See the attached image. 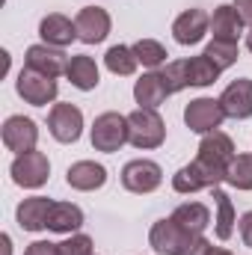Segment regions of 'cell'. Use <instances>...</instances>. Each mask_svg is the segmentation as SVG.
Returning <instances> with one entry per match:
<instances>
[{
    "instance_id": "cell-33",
    "label": "cell",
    "mask_w": 252,
    "mask_h": 255,
    "mask_svg": "<svg viewBox=\"0 0 252 255\" xmlns=\"http://www.w3.org/2000/svg\"><path fill=\"white\" fill-rule=\"evenodd\" d=\"M232 6L238 9L241 21H244V24H250V27H252V0H235Z\"/></svg>"
},
{
    "instance_id": "cell-10",
    "label": "cell",
    "mask_w": 252,
    "mask_h": 255,
    "mask_svg": "<svg viewBox=\"0 0 252 255\" xmlns=\"http://www.w3.org/2000/svg\"><path fill=\"white\" fill-rule=\"evenodd\" d=\"M3 145L15 154H24V151H33L36 142H39V128L33 119L27 116H9L3 122Z\"/></svg>"
},
{
    "instance_id": "cell-11",
    "label": "cell",
    "mask_w": 252,
    "mask_h": 255,
    "mask_svg": "<svg viewBox=\"0 0 252 255\" xmlns=\"http://www.w3.org/2000/svg\"><path fill=\"white\" fill-rule=\"evenodd\" d=\"M74 27H77V39L86 42V45H98L107 39L110 33V15L107 9L101 6H83L74 18Z\"/></svg>"
},
{
    "instance_id": "cell-24",
    "label": "cell",
    "mask_w": 252,
    "mask_h": 255,
    "mask_svg": "<svg viewBox=\"0 0 252 255\" xmlns=\"http://www.w3.org/2000/svg\"><path fill=\"white\" fill-rule=\"evenodd\" d=\"M214 205H217V238L220 241H229L235 235V205L220 187H214Z\"/></svg>"
},
{
    "instance_id": "cell-5",
    "label": "cell",
    "mask_w": 252,
    "mask_h": 255,
    "mask_svg": "<svg viewBox=\"0 0 252 255\" xmlns=\"http://www.w3.org/2000/svg\"><path fill=\"white\" fill-rule=\"evenodd\" d=\"M15 89H18V95H21L27 104H33V107H48V104L57 98V92H60V86H57L54 77L39 74V71H33V68H27V65L21 68L18 80H15Z\"/></svg>"
},
{
    "instance_id": "cell-12",
    "label": "cell",
    "mask_w": 252,
    "mask_h": 255,
    "mask_svg": "<svg viewBox=\"0 0 252 255\" xmlns=\"http://www.w3.org/2000/svg\"><path fill=\"white\" fill-rule=\"evenodd\" d=\"M24 65L39 71V74H48V77H60L68 68V57L63 54V48H51V45H33L27 48V57H24Z\"/></svg>"
},
{
    "instance_id": "cell-1",
    "label": "cell",
    "mask_w": 252,
    "mask_h": 255,
    "mask_svg": "<svg viewBox=\"0 0 252 255\" xmlns=\"http://www.w3.org/2000/svg\"><path fill=\"white\" fill-rule=\"evenodd\" d=\"M235 160V142L229 133L214 130L205 133L199 142L196 160L181 166L172 175V190L175 193H199V190H214L220 181H226L229 163Z\"/></svg>"
},
{
    "instance_id": "cell-25",
    "label": "cell",
    "mask_w": 252,
    "mask_h": 255,
    "mask_svg": "<svg viewBox=\"0 0 252 255\" xmlns=\"http://www.w3.org/2000/svg\"><path fill=\"white\" fill-rule=\"evenodd\" d=\"M104 63L107 68L113 71V74H119V77H130L133 71H136V54H133V48H127V45H113L107 54H104Z\"/></svg>"
},
{
    "instance_id": "cell-20",
    "label": "cell",
    "mask_w": 252,
    "mask_h": 255,
    "mask_svg": "<svg viewBox=\"0 0 252 255\" xmlns=\"http://www.w3.org/2000/svg\"><path fill=\"white\" fill-rule=\"evenodd\" d=\"M65 77L71 80V86L74 89H80V92H89V89H95L98 86V65L92 57H86V54H80V57H71L68 60V68H65Z\"/></svg>"
},
{
    "instance_id": "cell-15",
    "label": "cell",
    "mask_w": 252,
    "mask_h": 255,
    "mask_svg": "<svg viewBox=\"0 0 252 255\" xmlns=\"http://www.w3.org/2000/svg\"><path fill=\"white\" fill-rule=\"evenodd\" d=\"M65 181H68V187H74V190L92 193V190H98V187L107 184V169H104L101 163H95V160H77V163L68 166Z\"/></svg>"
},
{
    "instance_id": "cell-16",
    "label": "cell",
    "mask_w": 252,
    "mask_h": 255,
    "mask_svg": "<svg viewBox=\"0 0 252 255\" xmlns=\"http://www.w3.org/2000/svg\"><path fill=\"white\" fill-rule=\"evenodd\" d=\"M51 208H54V202H51L48 196L24 199V202L18 205V211H15L18 226H21L24 232H42V229H48V214H51Z\"/></svg>"
},
{
    "instance_id": "cell-18",
    "label": "cell",
    "mask_w": 252,
    "mask_h": 255,
    "mask_svg": "<svg viewBox=\"0 0 252 255\" xmlns=\"http://www.w3.org/2000/svg\"><path fill=\"white\" fill-rule=\"evenodd\" d=\"M39 36H42L45 45H51V48H65V45H71V42L77 39V27H74L65 15L54 12V15H45V18H42Z\"/></svg>"
},
{
    "instance_id": "cell-4",
    "label": "cell",
    "mask_w": 252,
    "mask_h": 255,
    "mask_svg": "<svg viewBox=\"0 0 252 255\" xmlns=\"http://www.w3.org/2000/svg\"><path fill=\"white\" fill-rule=\"evenodd\" d=\"M127 142V116L122 113H101L92 125V148L95 151H119Z\"/></svg>"
},
{
    "instance_id": "cell-7",
    "label": "cell",
    "mask_w": 252,
    "mask_h": 255,
    "mask_svg": "<svg viewBox=\"0 0 252 255\" xmlns=\"http://www.w3.org/2000/svg\"><path fill=\"white\" fill-rule=\"evenodd\" d=\"M223 119H226V110H223L220 98H196V101H190L187 110H184L187 128L193 133H202V136L220 130Z\"/></svg>"
},
{
    "instance_id": "cell-14",
    "label": "cell",
    "mask_w": 252,
    "mask_h": 255,
    "mask_svg": "<svg viewBox=\"0 0 252 255\" xmlns=\"http://www.w3.org/2000/svg\"><path fill=\"white\" fill-rule=\"evenodd\" d=\"M211 30V18L202 9H187L175 18L172 24V36L178 45H199L205 39V33Z\"/></svg>"
},
{
    "instance_id": "cell-17",
    "label": "cell",
    "mask_w": 252,
    "mask_h": 255,
    "mask_svg": "<svg viewBox=\"0 0 252 255\" xmlns=\"http://www.w3.org/2000/svg\"><path fill=\"white\" fill-rule=\"evenodd\" d=\"M133 98H136L139 107H148V110L160 107V104L169 98V89H166L163 74H160V71H148V74H142V77L133 83Z\"/></svg>"
},
{
    "instance_id": "cell-31",
    "label": "cell",
    "mask_w": 252,
    "mask_h": 255,
    "mask_svg": "<svg viewBox=\"0 0 252 255\" xmlns=\"http://www.w3.org/2000/svg\"><path fill=\"white\" fill-rule=\"evenodd\" d=\"M24 255H63L60 250V244H51V241H36V244H30Z\"/></svg>"
},
{
    "instance_id": "cell-13",
    "label": "cell",
    "mask_w": 252,
    "mask_h": 255,
    "mask_svg": "<svg viewBox=\"0 0 252 255\" xmlns=\"http://www.w3.org/2000/svg\"><path fill=\"white\" fill-rule=\"evenodd\" d=\"M220 104H223V110H226L229 119H250L252 116V80L250 77L232 80L223 89Z\"/></svg>"
},
{
    "instance_id": "cell-19",
    "label": "cell",
    "mask_w": 252,
    "mask_h": 255,
    "mask_svg": "<svg viewBox=\"0 0 252 255\" xmlns=\"http://www.w3.org/2000/svg\"><path fill=\"white\" fill-rule=\"evenodd\" d=\"M211 33L220 42H238L244 33V21L235 6H217L211 15Z\"/></svg>"
},
{
    "instance_id": "cell-27",
    "label": "cell",
    "mask_w": 252,
    "mask_h": 255,
    "mask_svg": "<svg viewBox=\"0 0 252 255\" xmlns=\"http://www.w3.org/2000/svg\"><path fill=\"white\" fill-rule=\"evenodd\" d=\"M205 57H211L214 63L226 71V68H232V65L238 63L241 48H238V42H220V39H214V42L205 48Z\"/></svg>"
},
{
    "instance_id": "cell-2",
    "label": "cell",
    "mask_w": 252,
    "mask_h": 255,
    "mask_svg": "<svg viewBox=\"0 0 252 255\" xmlns=\"http://www.w3.org/2000/svg\"><path fill=\"white\" fill-rule=\"evenodd\" d=\"M148 244L151 250L160 255H205L211 241L205 235H193L187 229H181L172 217L157 220L148 232Z\"/></svg>"
},
{
    "instance_id": "cell-22",
    "label": "cell",
    "mask_w": 252,
    "mask_h": 255,
    "mask_svg": "<svg viewBox=\"0 0 252 255\" xmlns=\"http://www.w3.org/2000/svg\"><path fill=\"white\" fill-rule=\"evenodd\" d=\"M172 220L193 235H205V229L211 226V211L202 202H184L172 211Z\"/></svg>"
},
{
    "instance_id": "cell-28",
    "label": "cell",
    "mask_w": 252,
    "mask_h": 255,
    "mask_svg": "<svg viewBox=\"0 0 252 255\" xmlns=\"http://www.w3.org/2000/svg\"><path fill=\"white\" fill-rule=\"evenodd\" d=\"M133 54H136V60L145 68H157V65L166 63V48L160 42H154V39H139L133 45Z\"/></svg>"
},
{
    "instance_id": "cell-30",
    "label": "cell",
    "mask_w": 252,
    "mask_h": 255,
    "mask_svg": "<svg viewBox=\"0 0 252 255\" xmlns=\"http://www.w3.org/2000/svg\"><path fill=\"white\" fill-rule=\"evenodd\" d=\"M63 255H92V238L89 235H68L60 244Z\"/></svg>"
},
{
    "instance_id": "cell-34",
    "label": "cell",
    "mask_w": 252,
    "mask_h": 255,
    "mask_svg": "<svg viewBox=\"0 0 252 255\" xmlns=\"http://www.w3.org/2000/svg\"><path fill=\"white\" fill-rule=\"evenodd\" d=\"M0 244H3V255H12V238H9V235H3Z\"/></svg>"
},
{
    "instance_id": "cell-9",
    "label": "cell",
    "mask_w": 252,
    "mask_h": 255,
    "mask_svg": "<svg viewBox=\"0 0 252 255\" xmlns=\"http://www.w3.org/2000/svg\"><path fill=\"white\" fill-rule=\"evenodd\" d=\"M48 128L57 142H77L83 130V113L74 104H54L48 113Z\"/></svg>"
},
{
    "instance_id": "cell-36",
    "label": "cell",
    "mask_w": 252,
    "mask_h": 255,
    "mask_svg": "<svg viewBox=\"0 0 252 255\" xmlns=\"http://www.w3.org/2000/svg\"><path fill=\"white\" fill-rule=\"evenodd\" d=\"M247 48H250V54H252V27H250V33H247Z\"/></svg>"
},
{
    "instance_id": "cell-6",
    "label": "cell",
    "mask_w": 252,
    "mask_h": 255,
    "mask_svg": "<svg viewBox=\"0 0 252 255\" xmlns=\"http://www.w3.org/2000/svg\"><path fill=\"white\" fill-rule=\"evenodd\" d=\"M12 181L18 184V187H27V190H36V187H42L45 181H48V175H51V163H48V157L42 154V151H24V154H18L15 160H12Z\"/></svg>"
},
{
    "instance_id": "cell-29",
    "label": "cell",
    "mask_w": 252,
    "mask_h": 255,
    "mask_svg": "<svg viewBox=\"0 0 252 255\" xmlns=\"http://www.w3.org/2000/svg\"><path fill=\"white\" fill-rule=\"evenodd\" d=\"M163 80H166V89H169V95H175V92H181V89H187V63L184 60H175V63H169L163 71Z\"/></svg>"
},
{
    "instance_id": "cell-21",
    "label": "cell",
    "mask_w": 252,
    "mask_h": 255,
    "mask_svg": "<svg viewBox=\"0 0 252 255\" xmlns=\"http://www.w3.org/2000/svg\"><path fill=\"white\" fill-rule=\"evenodd\" d=\"M83 226V211L71 202H54L51 214H48V229L60 232V235H74Z\"/></svg>"
},
{
    "instance_id": "cell-3",
    "label": "cell",
    "mask_w": 252,
    "mask_h": 255,
    "mask_svg": "<svg viewBox=\"0 0 252 255\" xmlns=\"http://www.w3.org/2000/svg\"><path fill=\"white\" fill-rule=\"evenodd\" d=\"M163 139H166V125H163V119H160L157 110L139 107V110H133L127 116V142L133 148L148 151V148L163 145Z\"/></svg>"
},
{
    "instance_id": "cell-26",
    "label": "cell",
    "mask_w": 252,
    "mask_h": 255,
    "mask_svg": "<svg viewBox=\"0 0 252 255\" xmlns=\"http://www.w3.org/2000/svg\"><path fill=\"white\" fill-rule=\"evenodd\" d=\"M226 181L235 190H252V154H235V160L229 163Z\"/></svg>"
},
{
    "instance_id": "cell-32",
    "label": "cell",
    "mask_w": 252,
    "mask_h": 255,
    "mask_svg": "<svg viewBox=\"0 0 252 255\" xmlns=\"http://www.w3.org/2000/svg\"><path fill=\"white\" fill-rule=\"evenodd\" d=\"M241 238H244V244L252 250V211H247L241 217Z\"/></svg>"
},
{
    "instance_id": "cell-23",
    "label": "cell",
    "mask_w": 252,
    "mask_h": 255,
    "mask_svg": "<svg viewBox=\"0 0 252 255\" xmlns=\"http://www.w3.org/2000/svg\"><path fill=\"white\" fill-rule=\"evenodd\" d=\"M184 63H187V83L190 86H211V83H217V77L223 71L220 65L214 63L211 57H205V54L190 57Z\"/></svg>"
},
{
    "instance_id": "cell-35",
    "label": "cell",
    "mask_w": 252,
    "mask_h": 255,
    "mask_svg": "<svg viewBox=\"0 0 252 255\" xmlns=\"http://www.w3.org/2000/svg\"><path fill=\"white\" fill-rule=\"evenodd\" d=\"M205 255H232V253H229V250H223V247H214V244H211Z\"/></svg>"
},
{
    "instance_id": "cell-8",
    "label": "cell",
    "mask_w": 252,
    "mask_h": 255,
    "mask_svg": "<svg viewBox=\"0 0 252 255\" xmlns=\"http://www.w3.org/2000/svg\"><path fill=\"white\" fill-rule=\"evenodd\" d=\"M160 181H163V169L154 163V160H145V157H139V160H130L125 163V169H122V184H125V190L130 193H154L160 187Z\"/></svg>"
}]
</instances>
